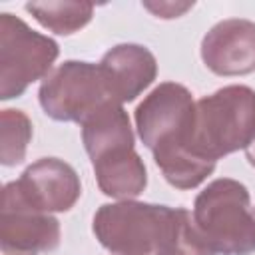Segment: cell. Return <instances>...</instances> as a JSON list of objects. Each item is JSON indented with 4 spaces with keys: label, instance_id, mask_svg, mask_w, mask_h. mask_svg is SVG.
I'll return each mask as SVG.
<instances>
[{
    "label": "cell",
    "instance_id": "1",
    "mask_svg": "<svg viewBox=\"0 0 255 255\" xmlns=\"http://www.w3.org/2000/svg\"><path fill=\"white\" fill-rule=\"evenodd\" d=\"M98 241L120 255H213L187 209L149 203L102 205L94 215Z\"/></svg>",
    "mask_w": 255,
    "mask_h": 255
},
{
    "label": "cell",
    "instance_id": "2",
    "mask_svg": "<svg viewBox=\"0 0 255 255\" xmlns=\"http://www.w3.org/2000/svg\"><path fill=\"white\" fill-rule=\"evenodd\" d=\"M255 137V92L227 86L195 104L189 145L207 159L247 149Z\"/></svg>",
    "mask_w": 255,
    "mask_h": 255
},
{
    "label": "cell",
    "instance_id": "3",
    "mask_svg": "<svg viewBox=\"0 0 255 255\" xmlns=\"http://www.w3.org/2000/svg\"><path fill=\"white\" fill-rule=\"evenodd\" d=\"M193 223L213 255H249L255 251V219L247 187L235 179H215L193 205Z\"/></svg>",
    "mask_w": 255,
    "mask_h": 255
},
{
    "label": "cell",
    "instance_id": "4",
    "mask_svg": "<svg viewBox=\"0 0 255 255\" xmlns=\"http://www.w3.org/2000/svg\"><path fill=\"white\" fill-rule=\"evenodd\" d=\"M58 58V44L12 14L0 16V98L20 96Z\"/></svg>",
    "mask_w": 255,
    "mask_h": 255
},
{
    "label": "cell",
    "instance_id": "5",
    "mask_svg": "<svg viewBox=\"0 0 255 255\" xmlns=\"http://www.w3.org/2000/svg\"><path fill=\"white\" fill-rule=\"evenodd\" d=\"M106 102L114 100L108 94L100 66L90 62H64L40 86V104L58 122L84 124Z\"/></svg>",
    "mask_w": 255,
    "mask_h": 255
},
{
    "label": "cell",
    "instance_id": "6",
    "mask_svg": "<svg viewBox=\"0 0 255 255\" xmlns=\"http://www.w3.org/2000/svg\"><path fill=\"white\" fill-rule=\"evenodd\" d=\"M195 104L187 88L165 82L159 84L135 110V124L141 141L155 147L187 137L193 126Z\"/></svg>",
    "mask_w": 255,
    "mask_h": 255
},
{
    "label": "cell",
    "instance_id": "7",
    "mask_svg": "<svg viewBox=\"0 0 255 255\" xmlns=\"http://www.w3.org/2000/svg\"><path fill=\"white\" fill-rule=\"evenodd\" d=\"M20 203L42 211H68L80 197L82 185L72 165L56 159L42 157L32 163L20 179L4 187Z\"/></svg>",
    "mask_w": 255,
    "mask_h": 255
},
{
    "label": "cell",
    "instance_id": "8",
    "mask_svg": "<svg viewBox=\"0 0 255 255\" xmlns=\"http://www.w3.org/2000/svg\"><path fill=\"white\" fill-rule=\"evenodd\" d=\"M0 241L6 253L36 255L58 245L60 225L50 213L36 211L2 191Z\"/></svg>",
    "mask_w": 255,
    "mask_h": 255
},
{
    "label": "cell",
    "instance_id": "9",
    "mask_svg": "<svg viewBox=\"0 0 255 255\" xmlns=\"http://www.w3.org/2000/svg\"><path fill=\"white\" fill-rule=\"evenodd\" d=\"M205 66L219 76H243L255 70V22L227 18L215 24L201 42Z\"/></svg>",
    "mask_w": 255,
    "mask_h": 255
},
{
    "label": "cell",
    "instance_id": "10",
    "mask_svg": "<svg viewBox=\"0 0 255 255\" xmlns=\"http://www.w3.org/2000/svg\"><path fill=\"white\" fill-rule=\"evenodd\" d=\"M98 66L110 98L118 104L135 100L157 74L153 54L137 44H120L112 48Z\"/></svg>",
    "mask_w": 255,
    "mask_h": 255
},
{
    "label": "cell",
    "instance_id": "11",
    "mask_svg": "<svg viewBox=\"0 0 255 255\" xmlns=\"http://www.w3.org/2000/svg\"><path fill=\"white\" fill-rule=\"evenodd\" d=\"M82 139L92 161L118 149H133L129 118L124 112L122 104L106 102L104 106H100L82 124Z\"/></svg>",
    "mask_w": 255,
    "mask_h": 255
},
{
    "label": "cell",
    "instance_id": "12",
    "mask_svg": "<svg viewBox=\"0 0 255 255\" xmlns=\"http://www.w3.org/2000/svg\"><path fill=\"white\" fill-rule=\"evenodd\" d=\"M98 185L112 197H135L145 187V167L133 149H118L92 161Z\"/></svg>",
    "mask_w": 255,
    "mask_h": 255
},
{
    "label": "cell",
    "instance_id": "13",
    "mask_svg": "<svg viewBox=\"0 0 255 255\" xmlns=\"http://www.w3.org/2000/svg\"><path fill=\"white\" fill-rule=\"evenodd\" d=\"M153 157L163 177L179 189H191L199 185L215 167L213 159L197 153L185 139L169 141L155 147Z\"/></svg>",
    "mask_w": 255,
    "mask_h": 255
},
{
    "label": "cell",
    "instance_id": "14",
    "mask_svg": "<svg viewBox=\"0 0 255 255\" xmlns=\"http://www.w3.org/2000/svg\"><path fill=\"white\" fill-rule=\"evenodd\" d=\"M26 10L44 28L56 34H72L90 22L94 6L90 2H28Z\"/></svg>",
    "mask_w": 255,
    "mask_h": 255
},
{
    "label": "cell",
    "instance_id": "15",
    "mask_svg": "<svg viewBox=\"0 0 255 255\" xmlns=\"http://www.w3.org/2000/svg\"><path fill=\"white\" fill-rule=\"evenodd\" d=\"M2 131V163L16 165L24 159L26 145L32 137L30 120L20 110H4L0 116Z\"/></svg>",
    "mask_w": 255,
    "mask_h": 255
},
{
    "label": "cell",
    "instance_id": "16",
    "mask_svg": "<svg viewBox=\"0 0 255 255\" xmlns=\"http://www.w3.org/2000/svg\"><path fill=\"white\" fill-rule=\"evenodd\" d=\"M147 10H151L155 16H159V18H177V16H181L185 10H189L191 6H193V2H183V4H177V2H145L143 4Z\"/></svg>",
    "mask_w": 255,
    "mask_h": 255
},
{
    "label": "cell",
    "instance_id": "17",
    "mask_svg": "<svg viewBox=\"0 0 255 255\" xmlns=\"http://www.w3.org/2000/svg\"><path fill=\"white\" fill-rule=\"evenodd\" d=\"M245 151H247V159H249V163L255 167V137H253V141L249 143V147H247Z\"/></svg>",
    "mask_w": 255,
    "mask_h": 255
},
{
    "label": "cell",
    "instance_id": "18",
    "mask_svg": "<svg viewBox=\"0 0 255 255\" xmlns=\"http://www.w3.org/2000/svg\"><path fill=\"white\" fill-rule=\"evenodd\" d=\"M253 219H255V209H253Z\"/></svg>",
    "mask_w": 255,
    "mask_h": 255
}]
</instances>
